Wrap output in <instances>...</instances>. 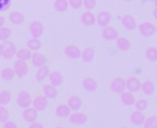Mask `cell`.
I'll return each instance as SVG.
<instances>
[{
	"mask_svg": "<svg viewBox=\"0 0 157 128\" xmlns=\"http://www.w3.org/2000/svg\"><path fill=\"white\" fill-rule=\"evenodd\" d=\"M3 54H2V56L5 58V59H12L15 55H16V53H17V47L16 45L14 44L13 42L11 41H5L3 42Z\"/></svg>",
	"mask_w": 157,
	"mask_h": 128,
	"instance_id": "6da1fadb",
	"label": "cell"
},
{
	"mask_svg": "<svg viewBox=\"0 0 157 128\" xmlns=\"http://www.w3.org/2000/svg\"><path fill=\"white\" fill-rule=\"evenodd\" d=\"M138 30L144 37H151L155 33L156 26L149 21H145L138 25Z\"/></svg>",
	"mask_w": 157,
	"mask_h": 128,
	"instance_id": "7a4b0ae2",
	"label": "cell"
},
{
	"mask_svg": "<svg viewBox=\"0 0 157 128\" xmlns=\"http://www.w3.org/2000/svg\"><path fill=\"white\" fill-rule=\"evenodd\" d=\"M17 104L21 109L29 108L30 106V104H32V100H31L29 93L26 90L20 91L17 98Z\"/></svg>",
	"mask_w": 157,
	"mask_h": 128,
	"instance_id": "3957f363",
	"label": "cell"
},
{
	"mask_svg": "<svg viewBox=\"0 0 157 128\" xmlns=\"http://www.w3.org/2000/svg\"><path fill=\"white\" fill-rule=\"evenodd\" d=\"M110 90L117 94H121L126 90V80L121 77L115 78L110 83Z\"/></svg>",
	"mask_w": 157,
	"mask_h": 128,
	"instance_id": "277c9868",
	"label": "cell"
},
{
	"mask_svg": "<svg viewBox=\"0 0 157 128\" xmlns=\"http://www.w3.org/2000/svg\"><path fill=\"white\" fill-rule=\"evenodd\" d=\"M96 19H97V23L99 27L105 28L109 25V23L112 19V16L109 11L104 10V11H100L97 15Z\"/></svg>",
	"mask_w": 157,
	"mask_h": 128,
	"instance_id": "5b68a950",
	"label": "cell"
},
{
	"mask_svg": "<svg viewBox=\"0 0 157 128\" xmlns=\"http://www.w3.org/2000/svg\"><path fill=\"white\" fill-rule=\"evenodd\" d=\"M14 70H15L16 76H17L18 78H23L28 74L29 66L25 61L17 59L14 64Z\"/></svg>",
	"mask_w": 157,
	"mask_h": 128,
	"instance_id": "8992f818",
	"label": "cell"
},
{
	"mask_svg": "<svg viewBox=\"0 0 157 128\" xmlns=\"http://www.w3.org/2000/svg\"><path fill=\"white\" fill-rule=\"evenodd\" d=\"M44 30V27L41 22L38 20H34L29 24V32L32 36V38H37L39 39Z\"/></svg>",
	"mask_w": 157,
	"mask_h": 128,
	"instance_id": "52a82bcc",
	"label": "cell"
},
{
	"mask_svg": "<svg viewBox=\"0 0 157 128\" xmlns=\"http://www.w3.org/2000/svg\"><path fill=\"white\" fill-rule=\"evenodd\" d=\"M123 27L128 30H133L137 27V22L135 18L131 14H125L121 18Z\"/></svg>",
	"mask_w": 157,
	"mask_h": 128,
	"instance_id": "ba28073f",
	"label": "cell"
},
{
	"mask_svg": "<svg viewBox=\"0 0 157 128\" xmlns=\"http://www.w3.org/2000/svg\"><path fill=\"white\" fill-rule=\"evenodd\" d=\"M142 88V82L136 77H131L126 80V89L130 92H138Z\"/></svg>",
	"mask_w": 157,
	"mask_h": 128,
	"instance_id": "9c48e42d",
	"label": "cell"
},
{
	"mask_svg": "<svg viewBox=\"0 0 157 128\" xmlns=\"http://www.w3.org/2000/svg\"><path fill=\"white\" fill-rule=\"evenodd\" d=\"M69 122L75 125V126H83L87 122V115L83 113H75L70 114Z\"/></svg>",
	"mask_w": 157,
	"mask_h": 128,
	"instance_id": "30bf717a",
	"label": "cell"
},
{
	"mask_svg": "<svg viewBox=\"0 0 157 128\" xmlns=\"http://www.w3.org/2000/svg\"><path fill=\"white\" fill-rule=\"evenodd\" d=\"M102 37L106 41H114V40H117V38L119 37V32L114 27L107 26L103 28Z\"/></svg>",
	"mask_w": 157,
	"mask_h": 128,
	"instance_id": "8fae6325",
	"label": "cell"
},
{
	"mask_svg": "<svg viewBox=\"0 0 157 128\" xmlns=\"http://www.w3.org/2000/svg\"><path fill=\"white\" fill-rule=\"evenodd\" d=\"M32 105L37 112H43L48 106V99L45 96H37L32 101Z\"/></svg>",
	"mask_w": 157,
	"mask_h": 128,
	"instance_id": "7c38bea8",
	"label": "cell"
},
{
	"mask_svg": "<svg viewBox=\"0 0 157 128\" xmlns=\"http://www.w3.org/2000/svg\"><path fill=\"white\" fill-rule=\"evenodd\" d=\"M81 50L76 45H67L64 48V54L70 59H78L81 57Z\"/></svg>",
	"mask_w": 157,
	"mask_h": 128,
	"instance_id": "4fadbf2b",
	"label": "cell"
},
{
	"mask_svg": "<svg viewBox=\"0 0 157 128\" xmlns=\"http://www.w3.org/2000/svg\"><path fill=\"white\" fill-rule=\"evenodd\" d=\"M80 20L86 26H93V25H95L97 23L96 16L90 10H87V11L84 12L80 17Z\"/></svg>",
	"mask_w": 157,
	"mask_h": 128,
	"instance_id": "5bb4252c",
	"label": "cell"
},
{
	"mask_svg": "<svg viewBox=\"0 0 157 128\" xmlns=\"http://www.w3.org/2000/svg\"><path fill=\"white\" fill-rule=\"evenodd\" d=\"M145 120H146V117H145L144 114L143 112H140L137 110L135 112H133L130 116V121L132 122V124H133L134 126H144Z\"/></svg>",
	"mask_w": 157,
	"mask_h": 128,
	"instance_id": "9a60e30c",
	"label": "cell"
},
{
	"mask_svg": "<svg viewBox=\"0 0 157 128\" xmlns=\"http://www.w3.org/2000/svg\"><path fill=\"white\" fill-rule=\"evenodd\" d=\"M22 117L26 122L31 124L33 122H36V120L38 118V112L34 108H31V107L26 108V109H24V111L22 113Z\"/></svg>",
	"mask_w": 157,
	"mask_h": 128,
	"instance_id": "2e32d148",
	"label": "cell"
},
{
	"mask_svg": "<svg viewBox=\"0 0 157 128\" xmlns=\"http://www.w3.org/2000/svg\"><path fill=\"white\" fill-rule=\"evenodd\" d=\"M31 63L34 66L36 67H40L42 66H44L47 62V57L42 54H40L38 52H35L32 54L31 55Z\"/></svg>",
	"mask_w": 157,
	"mask_h": 128,
	"instance_id": "e0dca14e",
	"label": "cell"
},
{
	"mask_svg": "<svg viewBox=\"0 0 157 128\" xmlns=\"http://www.w3.org/2000/svg\"><path fill=\"white\" fill-rule=\"evenodd\" d=\"M67 105L71 109V111H79L83 105V102L78 96H71L67 101Z\"/></svg>",
	"mask_w": 157,
	"mask_h": 128,
	"instance_id": "ac0fdd59",
	"label": "cell"
},
{
	"mask_svg": "<svg viewBox=\"0 0 157 128\" xmlns=\"http://www.w3.org/2000/svg\"><path fill=\"white\" fill-rule=\"evenodd\" d=\"M48 78L51 82V85H52L54 87H58V86L62 85V83L63 82V76L62 75V73H60L58 71L50 72Z\"/></svg>",
	"mask_w": 157,
	"mask_h": 128,
	"instance_id": "d6986e66",
	"label": "cell"
},
{
	"mask_svg": "<svg viewBox=\"0 0 157 128\" xmlns=\"http://www.w3.org/2000/svg\"><path fill=\"white\" fill-rule=\"evenodd\" d=\"M116 45L118 47V49L121 52H127L131 49V42L129 41V39L125 38V37H118L116 40Z\"/></svg>",
	"mask_w": 157,
	"mask_h": 128,
	"instance_id": "ffe728a7",
	"label": "cell"
},
{
	"mask_svg": "<svg viewBox=\"0 0 157 128\" xmlns=\"http://www.w3.org/2000/svg\"><path fill=\"white\" fill-rule=\"evenodd\" d=\"M121 102L126 106H133L135 104V97L133 96L132 92L130 91H124L121 94Z\"/></svg>",
	"mask_w": 157,
	"mask_h": 128,
	"instance_id": "44dd1931",
	"label": "cell"
},
{
	"mask_svg": "<svg viewBox=\"0 0 157 128\" xmlns=\"http://www.w3.org/2000/svg\"><path fill=\"white\" fill-rule=\"evenodd\" d=\"M8 19L12 24L15 25H19L21 23L24 22L25 17L23 15V13L19 12V11H13L11 13H9L8 15Z\"/></svg>",
	"mask_w": 157,
	"mask_h": 128,
	"instance_id": "7402d4cb",
	"label": "cell"
},
{
	"mask_svg": "<svg viewBox=\"0 0 157 128\" xmlns=\"http://www.w3.org/2000/svg\"><path fill=\"white\" fill-rule=\"evenodd\" d=\"M82 84L84 89L88 92H94L98 89V82L92 78H86Z\"/></svg>",
	"mask_w": 157,
	"mask_h": 128,
	"instance_id": "603a6c76",
	"label": "cell"
},
{
	"mask_svg": "<svg viewBox=\"0 0 157 128\" xmlns=\"http://www.w3.org/2000/svg\"><path fill=\"white\" fill-rule=\"evenodd\" d=\"M55 114L60 118H68L71 114V109L67 104H60L57 106Z\"/></svg>",
	"mask_w": 157,
	"mask_h": 128,
	"instance_id": "cb8c5ba5",
	"label": "cell"
},
{
	"mask_svg": "<svg viewBox=\"0 0 157 128\" xmlns=\"http://www.w3.org/2000/svg\"><path fill=\"white\" fill-rule=\"evenodd\" d=\"M43 92H44V96L47 98V99H55L57 97V94H58V91L56 90V87L51 85V84H47V85H44L43 88Z\"/></svg>",
	"mask_w": 157,
	"mask_h": 128,
	"instance_id": "d4e9b609",
	"label": "cell"
},
{
	"mask_svg": "<svg viewBox=\"0 0 157 128\" xmlns=\"http://www.w3.org/2000/svg\"><path fill=\"white\" fill-rule=\"evenodd\" d=\"M49 74H50V68L44 65V66L39 67V70L36 73L35 78L38 82H41L49 77Z\"/></svg>",
	"mask_w": 157,
	"mask_h": 128,
	"instance_id": "484cf974",
	"label": "cell"
},
{
	"mask_svg": "<svg viewBox=\"0 0 157 128\" xmlns=\"http://www.w3.org/2000/svg\"><path fill=\"white\" fill-rule=\"evenodd\" d=\"M81 57L85 63H91L95 57V50L92 47H87L82 51Z\"/></svg>",
	"mask_w": 157,
	"mask_h": 128,
	"instance_id": "4316f807",
	"label": "cell"
},
{
	"mask_svg": "<svg viewBox=\"0 0 157 128\" xmlns=\"http://www.w3.org/2000/svg\"><path fill=\"white\" fill-rule=\"evenodd\" d=\"M31 55H32V52L29 48L19 49L16 53V56L17 57V59L22 60V61H25V62H27L29 59H31Z\"/></svg>",
	"mask_w": 157,
	"mask_h": 128,
	"instance_id": "83f0119b",
	"label": "cell"
},
{
	"mask_svg": "<svg viewBox=\"0 0 157 128\" xmlns=\"http://www.w3.org/2000/svg\"><path fill=\"white\" fill-rule=\"evenodd\" d=\"M141 90H143V92L145 94V95H148V96H151L155 93V86L154 84L153 81L151 80H146L144 81V83H142V88Z\"/></svg>",
	"mask_w": 157,
	"mask_h": 128,
	"instance_id": "f1b7e54d",
	"label": "cell"
},
{
	"mask_svg": "<svg viewBox=\"0 0 157 128\" xmlns=\"http://www.w3.org/2000/svg\"><path fill=\"white\" fill-rule=\"evenodd\" d=\"M16 73H15V70L14 68H11V67H6V68H3L0 72V76L1 78L5 80V81H10L14 78Z\"/></svg>",
	"mask_w": 157,
	"mask_h": 128,
	"instance_id": "f546056e",
	"label": "cell"
},
{
	"mask_svg": "<svg viewBox=\"0 0 157 128\" xmlns=\"http://www.w3.org/2000/svg\"><path fill=\"white\" fill-rule=\"evenodd\" d=\"M27 46H28V48L30 51L37 52V51H39L41 48L42 44H41V42L39 39H37V38H31V39H29L28 40Z\"/></svg>",
	"mask_w": 157,
	"mask_h": 128,
	"instance_id": "4dcf8cb0",
	"label": "cell"
},
{
	"mask_svg": "<svg viewBox=\"0 0 157 128\" xmlns=\"http://www.w3.org/2000/svg\"><path fill=\"white\" fill-rule=\"evenodd\" d=\"M53 7L58 12H64L69 7L67 0H55L53 3Z\"/></svg>",
	"mask_w": 157,
	"mask_h": 128,
	"instance_id": "1f68e13d",
	"label": "cell"
},
{
	"mask_svg": "<svg viewBox=\"0 0 157 128\" xmlns=\"http://www.w3.org/2000/svg\"><path fill=\"white\" fill-rule=\"evenodd\" d=\"M12 96L8 90H3L0 92V106H6L11 102Z\"/></svg>",
	"mask_w": 157,
	"mask_h": 128,
	"instance_id": "d6a6232c",
	"label": "cell"
},
{
	"mask_svg": "<svg viewBox=\"0 0 157 128\" xmlns=\"http://www.w3.org/2000/svg\"><path fill=\"white\" fill-rule=\"evenodd\" d=\"M145 56L146 58L151 62H156L157 61V48L156 47H148L145 51Z\"/></svg>",
	"mask_w": 157,
	"mask_h": 128,
	"instance_id": "836d02e7",
	"label": "cell"
},
{
	"mask_svg": "<svg viewBox=\"0 0 157 128\" xmlns=\"http://www.w3.org/2000/svg\"><path fill=\"white\" fill-rule=\"evenodd\" d=\"M11 30L7 27H1L0 28V41L2 42H5V41H7L8 38L11 36Z\"/></svg>",
	"mask_w": 157,
	"mask_h": 128,
	"instance_id": "e575fe53",
	"label": "cell"
},
{
	"mask_svg": "<svg viewBox=\"0 0 157 128\" xmlns=\"http://www.w3.org/2000/svg\"><path fill=\"white\" fill-rule=\"evenodd\" d=\"M144 128H157V116L152 115L147 118L144 124Z\"/></svg>",
	"mask_w": 157,
	"mask_h": 128,
	"instance_id": "d590c367",
	"label": "cell"
},
{
	"mask_svg": "<svg viewBox=\"0 0 157 128\" xmlns=\"http://www.w3.org/2000/svg\"><path fill=\"white\" fill-rule=\"evenodd\" d=\"M134 106H135L137 111L143 112V111L147 109V107H148V101L145 100V99H141V100L135 102Z\"/></svg>",
	"mask_w": 157,
	"mask_h": 128,
	"instance_id": "8d00e7d4",
	"label": "cell"
},
{
	"mask_svg": "<svg viewBox=\"0 0 157 128\" xmlns=\"http://www.w3.org/2000/svg\"><path fill=\"white\" fill-rule=\"evenodd\" d=\"M9 119V112L5 106H0V123L4 124Z\"/></svg>",
	"mask_w": 157,
	"mask_h": 128,
	"instance_id": "74e56055",
	"label": "cell"
},
{
	"mask_svg": "<svg viewBox=\"0 0 157 128\" xmlns=\"http://www.w3.org/2000/svg\"><path fill=\"white\" fill-rule=\"evenodd\" d=\"M83 6L87 10H92L97 6V0H83Z\"/></svg>",
	"mask_w": 157,
	"mask_h": 128,
	"instance_id": "f35d334b",
	"label": "cell"
},
{
	"mask_svg": "<svg viewBox=\"0 0 157 128\" xmlns=\"http://www.w3.org/2000/svg\"><path fill=\"white\" fill-rule=\"evenodd\" d=\"M69 6L74 9H79L83 6V0H67Z\"/></svg>",
	"mask_w": 157,
	"mask_h": 128,
	"instance_id": "ab89813d",
	"label": "cell"
},
{
	"mask_svg": "<svg viewBox=\"0 0 157 128\" xmlns=\"http://www.w3.org/2000/svg\"><path fill=\"white\" fill-rule=\"evenodd\" d=\"M12 0H0V11H6L11 6Z\"/></svg>",
	"mask_w": 157,
	"mask_h": 128,
	"instance_id": "60d3db41",
	"label": "cell"
},
{
	"mask_svg": "<svg viewBox=\"0 0 157 128\" xmlns=\"http://www.w3.org/2000/svg\"><path fill=\"white\" fill-rule=\"evenodd\" d=\"M3 125H4L3 128H17V125L14 122H12V121H6Z\"/></svg>",
	"mask_w": 157,
	"mask_h": 128,
	"instance_id": "b9f144b4",
	"label": "cell"
},
{
	"mask_svg": "<svg viewBox=\"0 0 157 128\" xmlns=\"http://www.w3.org/2000/svg\"><path fill=\"white\" fill-rule=\"evenodd\" d=\"M29 128H44V126H43L40 123L33 122V123H31V125L29 126Z\"/></svg>",
	"mask_w": 157,
	"mask_h": 128,
	"instance_id": "7bdbcfd3",
	"label": "cell"
},
{
	"mask_svg": "<svg viewBox=\"0 0 157 128\" xmlns=\"http://www.w3.org/2000/svg\"><path fill=\"white\" fill-rule=\"evenodd\" d=\"M5 22H6V19L3 16H0V28L3 27L5 25Z\"/></svg>",
	"mask_w": 157,
	"mask_h": 128,
	"instance_id": "ee69618b",
	"label": "cell"
},
{
	"mask_svg": "<svg viewBox=\"0 0 157 128\" xmlns=\"http://www.w3.org/2000/svg\"><path fill=\"white\" fill-rule=\"evenodd\" d=\"M153 16H154V18L157 19V6H155V8L154 9V11H153Z\"/></svg>",
	"mask_w": 157,
	"mask_h": 128,
	"instance_id": "f6af8a7d",
	"label": "cell"
},
{
	"mask_svg": "<svg viewBox=\"0 0 157 128\" xmlns=\"http://www.w3.org/2000/svg\"><path fill=\"white\" fill-rule=\"evenodd\" d=\"M2 54H3V44L0 43V57L2 56Z\"/></svg>",
	"mask_w": 157,
	"mask_h": 128,
	"instance_id": "bcb514c9",
	"label": "cell"
},
{
	"mask_svg": "<svg viewBox=\"0 0 157 128\" xmlns=\"http://www.w3.org/2000/svg\"><path fill=\"white\" fill-rule=\"evenodd\" d=\"M149 1H155V0H143V3H146V2H149Z\"/></svg>",
	"mask_w": 157,
	"mask_h": 128,
	"instance_id": "7dc6e473",
	"label": "cell"
},
{
	"mask_svg": "<svg viewBox=\"0 0 157 128\" xmlns=\"http://www.w3.org/2000/svg\"><path fill=\"white\" fill-rule=\"evenodd\" d=\"M124 1H126V2H132V1H133V0H124Z\"/></svg>",
	"mask_w": 157,
	"mask_h": 128,
	"instance_id": "c3c4849f",
	"label": "cell"
},
{
	"mask_svg": "<svg viewBox=\"0 0 157 128\" xmlns=\"http://www.w3.org/2000/svg\"><path fill=\"white\" fill-rule=\"evenodd\" d=\"M55 128H63V127H62V126H57V127H55Z\"/></svg>",
	"mask_w": 157,
	"mask_h": 128,
	"instance_id": "681fc988",
	"label": "cell"
},
{
	"mask_svg": "<svg viewBox=\"0 0 157 128\" xmlns=\"http://www.w3.org/2000/svg\"><path fill=\"white\" fill-rule=\"evenodd\" d=\"M121 128H129V127H125V126H124V127H121Z\"/></svg>",
	"mask_w": 157,
	"mask_h": 128,
	"instance_id": "f907efd6",
	"label": "cell"
},
{
	"mask_svg": "<svg viewBox=\"0 0 157 128\" xmlns=\"http://www.w3.org/2000/svg\"><path fill=\"white\" fill-rule=\"evenodd\" d=\"M156 30H157V26H156Z\"/></svg>",
	"mask_w": 157,
	"mask_h": 128,
	"instance_id": "816d5d0a",
	"label": "cell"
}]
</instances>
